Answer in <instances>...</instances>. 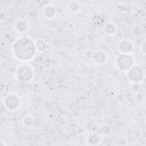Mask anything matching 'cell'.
<instances>
[{"label":"cell","mask_w":146,"mask_h":146,"mask_svg":"<svg viewBox=\"0 0 146 146\" xmlns=\"http://www.w3.org/2000/svg\"><path fill=\"white\" fill-rule=\"evenodd\" d=\"M16 47H17L16 48V51L17 52L23 49V50L19 54V55H22L23 58L25 56L27 58L29 55H33V51L34 50L33 46V44H31L29 40H22L18 43V45H17Z\"/></svg>","instance_id":"cell-1"}]
</instances>
